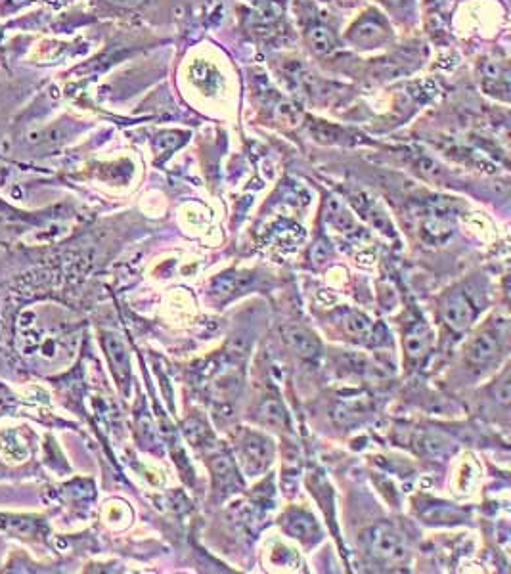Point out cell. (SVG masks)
I'll return each mask as SVG.
<instances>
[{
    "mask_svg": "<svg viewBox=\"0 0 511 574\" xmlns=\"http://www.w3.org/2000/svg\"><path fill=\"white\" fill-rule=\"evenodd\" d=\"M481 79L483 87L490 94H502V98H508L510 92V69L504 60H485L481 66Z\"/></svg>",
    "mask_w": 511,
    "mask_h": 574,
    "instance_id": "cell-7",
    "label": "cell"
},
{
    "mask_svg": "<svg viewBox=\"0 0 511 574\" xmlns=\"http://www.w3.org/2000/svg\"><path fill=\"white\" fill-rule=\"evenodd\" d=\"M381 4H383L387 10L397 12L399 16H402V14H406V12L412 10L414 0H381Z\"/></svg>",
    "mask_w": 511,
    "mask_h": 574,
    "instance_id": "cell-20",
    "label": "cell"
},
{
    "mask_svg": "<svg viewBox=\"0 0 511 574\" xmlns=\"http://www.w3.org/2000/svg\"><path fill=\"white\" fill-rule=\"evenodd\" d=\"M332 2H337V4H341V6H353L358 0H332Z\"/></svg>",
    "mask_w": 511,
    "mask_h": 574,
    "instance_id": "cell-23",
    "label": "cell"
},
{
    "mask_svg": "<svg viewBox=\"0 0 511 574\" xmlns=\"http://www.w3.org/2000/svg\"><path fill=\"white\" fill-rule=\"evenodd\" d=\"M242 462L247 473H261L272 462V446L259 435H247L242 441Z\"/></svg>",
    "mask_w": 511,
    "mask_h": 574,
    "instance_id": "cell-6",
    "label": "cell"
},
{
    "mask_svg": "<svg viewBox=\"0 0 511 574\" xmlns=\"http://www.w3.org/2000/svg\"><path fill=\"white\" fill-rule=\"evenodd\" d=\"M311 133L316 136V140L328 142V144H347L351 138V134L347 131L334 127V125L320 123V121H314V125H311Z\"/></svg>",
    "mask_w": 511,
    "mask_h": 574,
    "instance_id": "cell-17",
    "label": "cell"
},
{
    "mask_svg": "<svg viewBox=\"0 0 511 574\" xmlns=\"http://www.w3.org/2000/svg\"><path fill=\"white\" fill-rule=\"evenodd\" d=\"M347 39L356 48L368 50V48H379V46L387 45L393 39V31H391V25L387 22V18L372 8V10L364 12L351 25Z\"/></svg>",
    "mask_w": 511,
    "mask_h": 574,
    "instance_id": "cell-2",
    "label": "cell"
},
{
    "mask_svg": "<svg viewBox=\"0 0 511 574\" xmlns=\"http://www.w3.org/2000/svg\"><path fill=\"white\" fill-rule=\"evenodd\" d=\"M477 316V307L466 291H452L443 305V318L452 332H466Z\"/></svg>",
    "mask_w": 511,
    "mask_h": 574,
    "instance_id": "cell-3",
    "label": "cell"
},
{
    "mask_svg": "<svg viewBox=\"0 0 511 574\" xmlns=\"http://www.w3.org/2000/svg\"><path fill=\"white\" fill-rule=\"evenodd\" d=\"M305 35H307V41L316 54H324V56L328 54L330 56L339 48V39H337L334 29L322 20H316V18L309 20L305 25Z\"/></svg>",
    "mask_w": 511,
    "mask_h": 574,
    "instance_id": "cell-8",
    "label": "cell"
},
{
    "mask_svg": "<svg viewBox=\"0 0 511 574\" xmlns=\"http://www.w3.org/2000/svg\"><path fill=\"white\" fill-rule=\"evenodd\" d=\"M188 134L175 133V131H169V133L159 134L156 140V150L157 154L171 155L177 148H180L184 144Z\"/></svg>",
    "mask_w": 511,
    "mask_h": 574,
    "instance_id": "cell-19",
    "label": "cell"
},
{
    "mask_svg": "<svg viewBox=\"0 0 511 574\" xmlns=\"http://www.w3.org/2000/svg\"><path fill=\"white\" fill-rule=\"evenodd\" d=\"M337 324L341 332L347 337L355 339L364 345H374L378 343V328L376 324L362 312L353 309H341L337 312Z\"/></svg>",
    "mask_w": 511,
    "mask_h": 574,
    "instance_id": "cell-4",
    "label": "cell"
},
{
    "mask_svg": "<svg viewBox=\"0 0 511 574\" xmlns=\"http://www.w3.org/2000/svg\"><path fill=\"white\" fill-rule=\"evenodd\" d=\"M500 354V339L494 333H481L477 335L469 349H467V360L475 366H487L492 360H496Z\"/></svg>",
    "mask_w": 511,
    "mask_h": 574,
    "instance_id": "cell-9",
    "label": "cell"
},
{
    "mask_svg": "<svg viewBox=\"0 0 511 574\" xmlns=\"http://www.w3.org/2000/svg\"><path fill=\"white\" fill-rule=\"evenodd\" d=\"M282 523H284V530L288 532L289 536H293L305 544H309L320 536V529H318L316 521L305 511H295V509L289 511Z\"/></svg>",
    "mask_w": 511,
    "mask_h": 574,
    "instance_id": "cell-11",
    "label": "cell"
},
{
    "mask_svg": "<svg viewBox=\"0 0 511 574\" xmlns=\"http://www.w3.org/2000/svg\"><path fill=\"white\" fill-rule=\"evenodd\" d=\"M404 349L412 360H423L431 351V332L423 322H414L404 335Z\"/></svg>",
    "mask_w": 511,
    "mask_h": 574,
    "instance_id": "cell-12",
    "label": "cell"
},
{
    "mask_svg": "<svg viewBox=\"0 0 511 574\" xmlns=\"http://www.w3.org/2000/svg\"><path fill=\"white\" fill-rule=\"evenodd\" d=\"M452 209L446 201H431L423 211V232L433 242H441L452 228Z\"/></svg>",
    "mask_w": 511,
    "mask_h": 574,
    "instance_id": "cell-5",
    "label": "cell"
},
{
    "mask_svg": "<svg viewBox=\"0 0 511 574\" xmlns=\"http://www.w3.org/2000/svg\"><path fill=\"white\" fill-rule=\"evenodd\" d=\"M284 337H286L289 347L303 358H314L320 353L318 339L311 332H307L305 328H299V326L284 328Z\"/></svg>",
    "mask_w": 511,
    "mask_h": 574,
    "instance_id": "cell-13",
    "label": "cell"
},
{
    "mask_svg": "<svg viewBox=\"0 0 511 574\" xmlns=\"http://www.w3.org/2000/svg\"><path fill=\"white\" fill-rule=\"evenodd\" d=\"M251 276L249 274H240V272H232V274H223L219 276L213 286H211V293L219 299V301H228L234 295L245 291V287L249 286Z\"/></svg>",
    "mask_w": 511,
    "mask_h": 574,
    "instance_id": "cell-14",
    "label": "cell"
},
{
    "mask_svg": "<svg viewBox=\"0 0 511 574\" xmlns=\"http://www.w3.org/2000/svg\"><path fill=\"white\" fill-rule=\"evenodd\" d=\"M366 550L385 565H402L408 561V548L399 530L391 525H376L364 532Z\"/></svg>",
    "mask_w": 511,
    "mask_h": 574,
    "instance_id": "cell-1",
    "label": "cell"
},
{
    "mask_svg": "<svg viewBox=\"0 0 511 574\" xmlns=\"http://www.w3.org/2000/svg\"><path fill=\"white\" fill-rule=\"evenodd\" d=\"M211 469L215 473V479L221 481V486L236 485L238 479H236V469H234V464L230 462V458L226 456H217L213 462H211Z\"/></svg>",
    "mask_w": 511,
    "mask_h": 574,
    "instance_id": "cell-18",
    "label": "cell"
},
{
    "mask_svg": "<svg viewBox=\"0 0 511 574\" xmlns=\"http://www.w3.org/2000/svg\"><path fill=\"white\" fill-rule=\"evenodd\" d=\"M115 6H121V8H136L140 4H144L146 0H110Z\"/></svg>",
    "mask_w": 511,
    "mask_h": 574,
    "instance_id": "cell-22",
    "label": "cell"
},
{
    "mask_svg": "<svg viewBox=\"0 0 511 574\" xmlns=\"http://www.w3.org/2000/svg\"><path fill=\"white\" fill-rule=\"evenodd\" d=\"M496 397H498V400H500L502 404H508V400H510V381H508V377H504V379L500 381L498 391H496Z\"/></svg>",
    "mask_w": 511,
    "mask_h": 574,
    "instance_id": "cell-21",
    "label": "cell"
},
{
    "mask_svg": "<svg viewBox=\"0 0 511 574\" xmlns=\"http://www.w3.org/2000/svg\"><path fill=\"white\" fill-rule=\"evenodd\" d=\"M328 221L332 222L339 232H345V234L356 232V222L353 215L349 213V209L341 201L334 198L330 199V203H328Z\"/></svg>",
    "mask_w": 511,
    "mask_h": 574,
    "instance_id": "cell-16",
    "label": "cell"
},
{
    "mask_svg": "<svg viewBox=\"0 0 511 574\" xmlns=\"http://www.w3.org/2000/svg\"><path fill=\"white\" fill-rule=\"evenodd\" d=\"M104 347H106V353L112 362L113 374L121 383H125L131 374V362H129V351H127L123 339L115 333H106Z\"/></svg>",
    "mask_w": 511,
    "mask_h": 574,
    "instance_id": "cell-10",
    "label": "cell"
},
{
    "mask_svg": "<svg viewBox=\"0 0 511 574\" xmlns=\"http://www.w3.org/2000/svg\"><path fill=\"white\" fill-rule=\"evenodd\" d=\"M259 420L272 427H288V412L278 398H265L259 406Z\"/></svg>",
    "mask_w": 511,
    "mask_h": 574,
    "instance_id": "cell-15",
    "label": "cell"
}]
</instances>
